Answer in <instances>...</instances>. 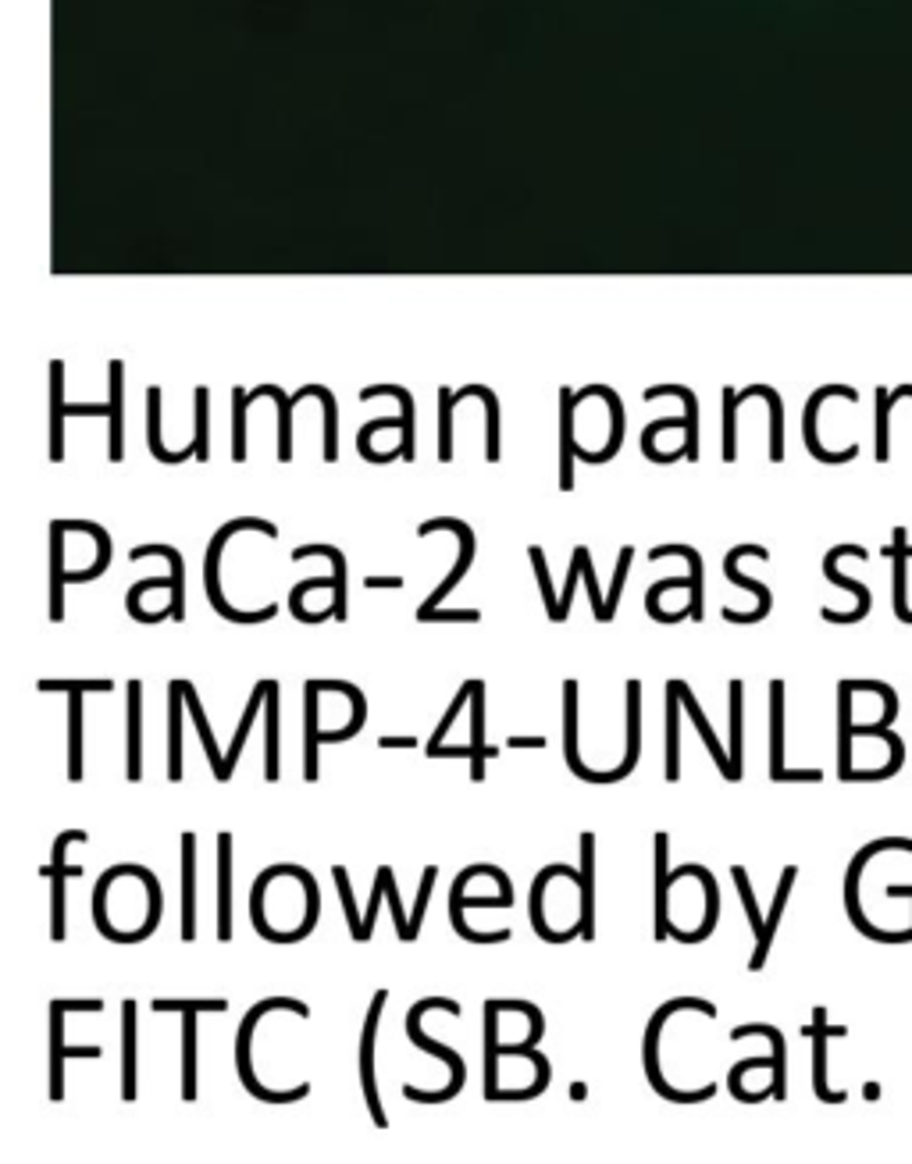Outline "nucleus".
Returning a JSON list of instances; mask_svg holds the SVG:
<instances>
[{
  "mask_svg": "<svg viewBox=\"0 0 912 1164\" xmlns=\"http://www.w3.org/2000/svg\"><path fill=\"white\" fill-rule=\"evenodd\" d=\"M267 1012H293L300 1019H311V1008L296 1001V998H267L261 1004H253L246 1019L240 1022V1036H235V1069H240V1083L243 1090L250 1093L253 1101H264V1104H296L311 1093V1083H300L296 1090H267L257 1075H253V1030H257V1022L267 1015Z\"/></svg>",
  "mask_w": 912,
  "mask_h": 1164,
  "instance_id": "obj_1",
  "label": "nucleus"
},
{
  "mask_svg": "<svg viewBox=\"0 0 912 1164\" xmlns=\"http://www.w3.org/2000/svg\"><path fill=\"white\" fill-rule=\"evenodd\" d=\"M673 1012H699L706 1019H717V1004L713 1001H702V998H678V1001H667L660 1012H656L646 1025V1043H641V1061H646V1080L649 1086L656 1090V1097H663L670 1104H702V1101H713L717 1097V1083H706L702 1090H673L663 1072H660V1033L663 1025Z\"/></svg>",
  "mask_w": 912,
  "mask_h": 1164,
  "instance_id": "obj_2",
  "label": "nucleus"
},
{
  "mask_svg": "<svg viewBox=\"0 0 912 1164\" xmlns=\"http://www.w3.org/2000/svg\"><path fill=\"white\" fill-rule=\"evenodd\" d=\"M425 1012H449V1015H460V1001H449V998H425V1001H417V1004L411 1008V1015H407V1036H411V1043H414L417 1051L432 1054V1057H443L446 1065H449V1072H453V1080H449L443 1090H435V1093L417 1090V1086H403V1097L414 1101V1104H446V1101H453L456 1093H460V1090L467 1086V1065H464V1057L456 1054L453 1047H446V1043L432 1040L425 1030H420V1015H425Z\"/></svg>",
  "mask_w": 912,
  "mask_h": 1164,
  "instance_id": "obj_3",
  "label": "nucleus"
},
{
  "mask_svg": "<svg viewBox=\"0 0 912 1164\" xmlns=\"http://www.w3.org/2000/svg\"><path fill=\"white\" fill-rule=\"evenodd\" d=\"M246 527L261 530V535H267V538H278V527H275L272 520H261V517L229 520V524H225L222 530H217L214 538H211V545H207V559H204V585H207V598H211L214 613L222 616V620H229V624H243V627L275 620L278 609H282L278 603H272V606H264V609H257V613H250V609H235V606H229V603H225V595H222V553H225L229 538H232V535H240V530H246Z\"/></svg>",
  "mask_w": 912,
  "mask_h": 1164,
  "instance_id": "obj_4",
  "label": "nucleus"
},
{
  "mask_svg": "<svg viewBox=\"0 0 912 1164\" xmlns=\"http://www.w3.org/2000/svg\"><path fill=\"white\" fill-rule=\"evenodd\" d=\"M385 1001H388V990H375V998H371V1008H367V1019H364V1030H361V1051H357L361 1090H364V1104L371 1111V1122H375V1128L388 1125L382 1097H378V1083H375V1047H378V1022H382V1012H385Z\"/></svg>",
  "mask_w": 912,
  "mask_h": 1164,
  "instance_id": "obj_5",
  "label": "nucleus"
},
{
  "mask_svg": "<svg viewBox=\"0 0 912 1164\" xmlns=\"http://www.w3.org/2000/svg\"><path fill=\"white\" fill-rule=\"evenodd\" d=\"M844 556H852V559H870V553L863 549V545H834V549L823 556V577L831 580V585H838V588H844V591L855 595V606H852L849 613H838V609H831V606H823L820 616H823L827 624H859V620H867L870 609H873V595H870V588L863 585V580L844 577V574L838 570V563H841Z\"/></svg>",
  "mask_w": 912,
  "mask_h": 1164,
  "instance_id": "obj_6",
  "label": "nucleus"
},
{
  "mask_svg": "<svg viewBox=\"0 0 912 1164\" xmlns=\"http://www.w3.org/2000/svg\"><path fill=\"white\" fill-rule=\"evenodd\" d=\"M746 556L770 559V549H767V545H734V549H731L728 556H723V574H728L731 585H738V588H746V591L756 595V609H749V613H738V609H731V606L720 609L723 620H728V624H759V620H767L770 609H773V595H770V588L763 585V580H752V577H746V574L738 570V563L746 559Z\"/></svg>",
  "mask_w": 912,
  "mask_h": 1164,
  "instance_id": "obj_7",
  "label": "nucleus"
},
{
  "mask_svg": "<svg viewBox=\"0 0 912 1164\" xmlns=\"http://www.w3.org/2000/svg\"><path fill=\"white\" fill-rule=\"evenodd\" d=\"M435 530H453V535L460 538V556H456V567L446 574L443 585H438V588L425 598V603L417 606V616H425V613L438 609V603H443V598H446L456 585H460V580L467 577V570H470V563H475V535H470V527H467L464 520H453V517L425 520V524L417 527V538H428V535H435Z\"/></svg>",
  "mask_w": 912,
  "mask_h": 1164,
  "instance_id": "obj_8",
  "label": "nucleus"
},
{
  "mask_svg": "<svg viewBox=\"0 0 912 1164\" xmlns=\"http://www.w3.org/2000/svg\"><path fill=\"white\" fill-rule=\"evenodd\" d=\"M64 1015H69L64 1001H50V1093L47 1097L54 1104L64 1101V1061L104 1054L100 1047H69V1040H64Z\"/></svg>",
  "mask_w": 912,
  "mask_h": 1164,
  "instance_id": "obj_9",
  "label": "nucleus"
},
{
  "mask_svg": "<svg viewBox=\"0 0 912 1164\" xmlns=\"http://www.w3.org/2000/svg\"><path fill=\"white\" fill-rule=\"evenodd\" d=\"M578 680H564V759H567V769L578 780L585 783H620V769H610V773H592L585 762H581V751H578Z\"/></svg>",
  "mask_w": 912,
  "mask_h": 1164,
  "instance_id": "obj_10",
  "label": "nucleus"
},
{
  "mask_svg": "<svg viewBox=\"0 0 912 1164\" xmlns=\"http://www.w3.org/2000/svg\"><path fill=\"white\" fill-rule=\"evenodd\" d=\"M667 688L678 691L681 706H685V716H688L691 727H696V733L702 738L706 751H709V756H713V762H717V769H720V777H723V780H731V783H738V777H734V766H731V756H728V748L720 745L717 730L709 727V720H706V712H702V706H699L696 691H691L685 680H667Z\"/></svg>",
  "mask_w": 912,
  "mask_h": 1164,
  "instance_id": "obj_11",
  "label": "nucleus"
},
{
  "mask_svg": "<svg viewBox=\"0 0 912 1164\" xmlns=\"http://www.w3.org/2000/svg\"><path fill=\"white\" fill-rule=\"evenodd\" d=\"M560 877H578V869H570V866H549V869H543V872H538V877H535V883H531V904H528V915H531V930H535L538 937H543V940H546V944H567V940H574V937H581V927L553 930V927H549V922H546V912H543L546 890H549V883H553V880H560Z\"/></svg>",
  "mask_w": 912,
  "mask_h": 1164,
  "instance_id": "obj_12",
  "label": "nucleus"
},
{
  "mask_svg": "<svg viewBox=\"0 0 912 1164\" xmlns=\"http://www.w3.org/2000/svg\"><path fill=\"white\" fill-rule=\"evenodd\" d=\"M805 1033L813 1036V1093H817V1101L844 1104L849 1101V1093L827 1086V1040L844 1036V1025H827V1008H813V1030H805Z\"/></svg>",
  "mask_w": 912,
  "mask_h": 1164,
  "instance_id": "obj_13",
  "label": "nucleus"
},
{
  "mask_svg": "<svg viewBox=\"0 0 912 1164\" xmlns=\"http://www.w3.org/2000/svg\"><path fill=\"white\" fill-rule=\"evenodd\" d=\"M796 880H799V866H784L781 880H777L773 904L767 912V927H763V933L756 937V951L749 958V972H763L767 958H770V948H773V937H777V927H781L784 909H788V898H791V890H796Z\"/></svg>",
  "mask_w": 912,
  "mask_h": 1164,
  "instance_id": "obj_14",
  "label": "nucleus"
},
{
  "mask_svg": "<svg viewBox=\"0 0 912 1164\" xmlns=\"http://www.w3.org/2000/svg\"><path fill=\"white\" fill-rule=\"evenodd\" d=\"M321 684L307 680L303 684V780L317 783L321 769H317V756H321V727H317V706H321Z\"/></svg>",
  "mask_w": 912,
  "mask_h": 1164,
  "instance_id": "obj_15",
  "label": "nucleus"
},
{
  "mask_svg": "<svg viewBox=\"0 0 912 1164\" xmlns=\"http://www.w3.org/2000/svg\"><path fill=\"white\" fill-rule=\"evenodd\" d=\"M891 606H894V616H899V624H909L912 627V606H909V559H912V545L905 538V527H894V541H891Z\"/></svg>",
  "mask_w": 912,
  "mask_h": 1164,
  "instance_id": "obj_16",
  "label": "nucleus"
},
{
  "mask_svg": "<svg viewBox=\"0 0 912 1164\" xmlns=\"http://www.w3.org/2000/svg\"><path fill=\"white\" fill-rule=\"evenodd\" d=\"M670 837L667 833H656L652 837V866H656V898H652V937L656 940H667L670 937V869H667V851H670Z\"/></svg>",
  "mask_w": 912,
  "mask_h": 1164,
  "instance_id": "obj_17",
  "label": "nucleus"
},
{
  "mask_svg": "<svg viewBox=\"0 0 912 1164\" xmlns=\"http://www.w3.org/2000/svg\"><path fill=\"white\" fill-rule=\"evenodd\" d=\"M581 940H596V833H581Z\"/></svg>",
  "mask_w": 912,
  "mask_h": 1164,
  "instance_id": "obj_18",
  "label": "nucleus"
},
{
  "mask_svg": "<svg viewBox=\"0 0 912 1164\" xmlns=\"http://www.w3.org/2000/svg\"><path fill=\"white\" fill-rule=\"evenodd\" d=\"M146 556H161L168 559V567H172V620L182 624L185 620V563H182V553L175 549V545H164V541H154V545H132L129 549V559L140 563Z\"/></svg>",
  "mask_w": 912,
  "mask_h": 1164,
  "instance_id": "obj_19",
  "label": "nucleus"
},
{
  "mask_svg": "<svg viewBox=\"0 0 912 1164\" xmlns=\"http://www.w3.org/2000/svg\"><path fill=\"white\" fill-rule=\"evenodd\" d=\"M196 833H182V940H196Z\"/></svg>",
  "mask_w": 912,
  "mask_h": 1164,
  "instance_id": "obj_20",
  "label": "nucleus"
},
{
  "mask_svg": "<svg viewBox=\"0 0 912 1164\" xmlns=\"http://www.w3.org/2000/svg\"><path fill=\"white\" fill-rule=\"evenodd\" d=\"M217 940H232V833H217Z\"/></svg>",
  "mask_w": 912,
  "mask_h": 1164,
  "instance_id": "obj_21",
  "label": "nucleus"
},
{
  "mask_svg": "<svg viewBox=\"0 0 912 1164\" xmlns=\"http://www.w3.org/2000/svg\"><path fill=\"white\" fill-rule=\"evenodd\" d=\"M64 535L69 524L54 520L50 524V624L64 620V585H69V570H64Z\"/></svg>",
  "mask_w": 912,
  "mask_h": 1164,
  "instance_id": "obj_22",
  "label": "nucleus"
},
{
  "mask_svg": "<svg viewBox=\"0 0 912 1164\" xmlns=\"http://www.w3.org/2000/svg\"><path fill=\"white\" fill-rule=\"evenodd\" d=\"M185 706V680L168 684V780H182V712Z\"/></svg>",
  "mask_w": 912,
  "mask_h": 1164,
  "instance_id": "obj_23",
  "label": "nucleus"
},
{
  "mask_svg": "<svg viewBox=\"0 0 912 1164\" xmlns=\"http://www.w3.org/2000/svg\"><path fill=\"white\" fill-rule=\"evenodd\" d=\"M493 756H499V748L485 745V684L478 680L470 695V780H485V762Z\"/></svg>",
  "mask_w": 912,
  "mask_h": 1164,
  "instance_id": "obj_24",
  "label": "nucleus"
},
{
  "mask_svg": "<svg viewBox=\"0 0 912 1164\" xmlns=\"http://www.w3.org/2000/svg\"><path fill=\"white\" fill-rule=\"evenodd\" d=\"M746 1036H767L770 1040V1054H773V1101H784L788 1097V1051H784V1033L777 1030V1025H734L731 1030V1040H746Z\"/></svg>",
  "mask_w": 912,
  "mask_h": 1164,
  "instance_id": "obj_25",
  "label": "nucleus"
},
{
  "mask_svg": "<svg viewBox=\"0 0 912 1164\" xmlns=\"http://www.w3.org/2000/svg\"><path fill=\"white\" fill-rule=\"evenodd\" d=\"M670 556H681L685 563H688V574H691V580H696V585H691V591H688V620H696V624H702V556L696 553V549H691V545H681V541H670V545H652V553H649V559L656 563V559H670Z\"/></svg>",
  "mask_w": 912,
  "mask_h": 1164,
  "instance_id": "obj_26",
  "label": "nucleus"
},
{
  "mask_svg": "<svg viewBox=\"0 0 912 1164\" xmlns=\"http://www.w3.org/2000/svg\"><path fill=\"white\" fill-rule=\"evenodd\" d=\"M196 1015L204 1012H182V1101L193 1104L200 1097V1033H196Z\"/></svg>",
  "mask_w": 912,
  "mask_h": 1164,
  "instance_id": "obj_27",
  "label": "nucleus"
},
{
  "mask_svg": "<svg viewBox=\"0 0 912 1164\" xmlns=\"http://www.w3.org/2000/svg\"><path fill=\"white\" fill-rule=\"evenodd\" d=\"M784 680H770V780L784 783Z\"/></svg>",
  "mask_w": 912,
  "mask_h": 1164,
  "instance_id": "obj_28",
  "label": "nucleus"
},
{
  "mask_svg": "<svg viewBox=\"0 0 912 1164\" xmlns=\"http://www.w3.org/2000/svg\"><path fill=\"white\" fill-rule=\"evenodd\" d=\"M311 556H325L332 559V574H335V591H332V620L346 624V556L335 545H296L293 559H311Z\"/></svg>",
  "mask_w": 912,
  "mask_h": 1164,
  "instance_id": "obj_29",
  "label": "nucleus"
},
{
  "mask_svg": "<svg viewBox=\"0 0 912 1164\" xmlns=\"http://www.w3.org/2000/svg\"><path fill=\"white\" fill-rule=\"evenodd\" d=\"M129 769L125 777L143 780V684L129 680Z\"/></svg>",
  "mask_w": 912,
  "mask_h": 1164,
  "instance_id": "obj_30",
  "label": "nucleus"
},
{
  "mask_svg": "<svg viewBox=\"0 0 912 1164\" xmlns=\"http://www.w3.org/2000/svg\"><path fill=\"white\" fill-rule=\"evenodd\" d=\"M122 1101H136V1001L122 1004Z\"/></svg>",
  "mask_w": 912,
  "mask_h": 1164,
  "instance_id": "obj_31",
  "label": "nucleus"
},
{
  "mask_svg": "<svg viewBox=\"0 0 912 1164\" xmlns=\"http://www.w3.org/2000/svg\"><path fill=\"white\" fill-rule=\"evenodd\" d=\"M185 706H190V716H193V723H196L200 745H204V751H207V762H211V769H214V780L225 783V751L217 748V741H214L211 723H207V712H204V706H200V695H196V688H193V680H185Z\"/></svg>",
  "mask_w": 912,
  "mask_h": 1164,
  "instance_id": "obj_32",
  "label": "nucleus"
},
{
  "mask_svg": "<svg viewBox=\"0 0 912 1164\" xmlns=\"http://www.w3.org/2000/svg\"><path fill=\"white\" fill-rule=\"evenodd\" d=\"M278 680H267L264 695V780H278Z\"/></svg>",
  "mask_w": 912,
  "mask_h": 1164,
  "instance_id": "obj_33",
  "label": "nucleus"
},
{
  "mask_svg": "<svg viewBox=\"0 0 912 1164\" xmlns=\"http://www.w3.org/2000/svg\"><path fill=\"white\" fill-rule=\"evenodd\" d=\"M264 695H267V680H257V684H253V691H250L246 709H243V720H240V727H235V733H232V745H229V751H225V783L232 780L235 766H240L243 745H246V738H250V727H253V720H257V709L264 706Z\"/></svg>",
  "mask_w": 912,
  "mask_h": 1164,
  "instance_id": "obj_34",
  "label": "nucleus"
},
{
  "mask_svg": "<svg viewBox=\"0 0 912 1164\" xmlns=\"http://www.w3.org/2000/svg\"><path fill=\"white\" fill-rule=\"evenodd\" d=\"M624 695H628V756L617 766L620 777L628 780L638 766V751H641V680H628L624 684Z\"/></svg>",
  "mask_w": 912,
  "mask_h": 1164,
  "instance_id": "obj_35",
  "label": "nucleus"
},
{
  "mask_svg": "<svg viewBox=\"0 0 912 1164\" xmlns=\"http://www.w3.org/2000/svg\"><path fill=\"white\" fill-rule=\"evenodd\" d=\"M728 691H731V745H728V756H731V766H734V777L741 780V777H746V745H741V730H746V684L734 677Z\"/></svg>",
  "mask_w": 912,
  "mask_h": 1164,
  "instance_id": "obj_36",
  "label": "nucleus"
},
{
  "mask_svg": "<svg viewBox=\"0 0 912 1164\" xmlns=\"http://www.w3.org/2000/svg\"><path fill=\"white\" fill-rule=\"evenodd\" d=\"M681 698L673 688H667V766L663 777L673 783L681 780Z\"/></svg>",
  "mask_w": 912,
  "mask_h": 1164,
  "instance_id": "obj_37",
  "label": "nucleus"
},
{
  "mask_svg": "<svg viewBox=\"0 0 912 1164\" xmlns=\"http://www.w3.org/2000/svg\"><path fill=\"white\" fill-rule=\"evenodd\" d=\"M82 730H87V712H82V691L69 695V780L79 783L87 777V762H82Z\"/></svg>",
  "mask_w": 912,
  "mask_h": 1164,
  "instance_id": "obj_38",
  "label": "nucleus"
},
{
  "mask_svg": "<svg viewBox=\"0 0 912 1164\" xmlns=\"http://www.w3.org/2000/svg\"><path fill=\"white\" fill-rule=\"evenodd\" d=\"M43 877L50 880V940L54 944H61L64 937H69V930H64V883H69V877L64 872H54V869H40Z\"/></svg>",
  "mask_w": 912,
  "mask_h": 1164,
  "instance_id": "obj_39",
  "label": "nucleus"
},
{
  "mask_svg": "<svg viewBox=\"0 0 912 1164\" xmlns=\"http://www.w3.org/2000/svg\"><path fill=\"white\" fill-rule=\"evenodd\" d=\"M528 556H531V567H535V577H538V591H543V603H546V616L553 624H560V598H556V591H553L549 563H546L543 545H528Z\"/></svg>",
  "mask_w": 912,
  "mask_h": 1164,
  "instance_id": "obj_40",
  "label": "nucleus"
},
{
  "mask_svg": "<svg viewBox=\"0 0 912 1164\" xmlns=\"http://www.w3.org/2000/svg\"><path fill=\"white\" fill-rule=\"evenodd\" d=\"M388 880H396V877H393V866H378V877H375V887H371V904H367V912H364V927H361L357 944H367L371 933H375L378 909H382V901L388 898Z\"/></svg>",
  "mask_w": 912,
  "mask_h": 1164,
  "instance_id": "obj_41",
  "label": "nucleus"
},
{
  "mask_svg": "<svg viewBox=\"0 0 912 1164\" xmlns=\"http://www.w3.org/2000/svg\"><path fill=\"white\" fill-rule=\"evenodd\" d=\"M731 880H734V887H738V898H741V904H746V919H749V927H752V933L759 937V933H763V927H767V915L759 912V904H756L752 880H749L746 866H731Z\"/></svg>",
  "mask_w": 912,
  "mask_h": 1164,
  "instance_id": "obj_42",
  "label": "nucleus"
},
{
  "mask_svg": "<svg viewBox=\"0 0 912 1164\" xmlns=\"http://www.w3.org/2000/svg\"><path fill=\"white\" fill-rule=\"evenodd\" d=\"M332 880H335V890H340V901H343V912H346L349 937L357 940V937H361V927H364V915L357 912V901H353V883H349V872H346L343 866H332Z\"/></svg>",
  "mask_w": 912,
  "mask_h": 1164,
  "instance_id": "obj_43",
  "label": "nucleus"
},
{
  "mask_svg": "<svg viewBox=\"0 0 912 1164\" xmlns=\"http://www.w3.org/2000/svg\"><path fill=\"white\" fill-rule=\"evenodd\" d=\"M475 684H478V680H467V684H464V688H460V691H456V698L449 701V709L443 712V720H438L435 733H432V738H428L425 751H432V748H438V745H446V733L453 730V723H456V716H460V709H464V706H467V701H470V695H475Z\"/></svg>",
  "mask_w": 912,
  "mask_h": 1164,
  "instance_id": "obj_44",
  "label": "nucleus"
},
{
  "mask_svg": "<svg viewBox=\"0 0 912 1164\" xmlns=\"http://www.w3.org/2000/svg\"><path fill=\"white\" fill-rule=\"evenodd\" d=\"M631 559H635V549H631V545H624L620 556H617L614 585H610V591H606V624H614V616H617L620 595H624V580H628V570H631Z\"/></svg>",
  "mask_w": 912,
  "mask_h": 1164,
  "instance_id": "obj_45",
  "label": "nucleus"
},
{
  "mask_svg": "<svg viewBox=\"0 0 912 1164\" xmlns=\"http://www.w3.org/2000/svg\"><path fill=\"white\" fill-rule=\"evenodd\" d=\"M435 880H438V866H428L425 877H420V890H417V904H414V915H411V937H407V944H414L417 933H420V927H425V912H428Z\"/></svg>",
  "mask_w": 912,
  "mask_h": 1164,
  "instance_id": "obj_46",
  "label": "nucleus"
},
{
  "mask_svg": "<svg viewBox=\"0 0 912 1164\" xmlns=\"http://www.w3.org/2000/svg\"><path fill=\"white\" fill-rule=\"evenodd\" d=\"M40 691L43 695H72V691H82V695H87V691H97V695H108V691H114V684L111 680H40Z\"/></svg>",
  "mask_w": 912,
  "mask_h": 1164,
  "instance_id": "obj_47",
  "label": "nucleus"
},
{
  "mask_svg": "<svg viewBox=\"0 0 912 1164\" xmlns=\"http://www.w3.org/2000/svg\"><path fill=\"white\" fill-rule=\"evenodd\" d=\"M585 556H588V545H578L570 556V567H567V585H564V595H560V624L570 616V603H574V588H578V577L585 570Z\"/></svg>",
  "mask_w": 912,
  "mask_h": 1164,
  "instance_id": "obj_48",
  "label": "nucleus"
},
{
  "mask_svg": "<svg viewBox=\"0 0 912 1164\" xmlns=\"http://www.w3.org/2000/svg\"><path fill=\"white\" fill-rule=\"evenodd\" d=\"M158 1015H172V1012H229V1001H154L150 1004Z\"/></svg>",
  "mask_w": 912,
  "mask_h": 1164,
  "instance_id": "obj_49",
  "label": "nucleus"
},
{
  "mask_svg": "<svg viewBox=\"0 0 912 1164\" xmlns=\"http://www.w3.org/2000/svg\"><path fill=\"white\" fill-rule=\"evenodd\" d=\"M482 613L478 609H432L425 616H417V624H478Z\"/></svg>",
  "mask_w": 912,
  "mask_h": 1164,
  "instance_id": "obj_50",
  "label": "nucleus"
},
{
  "mask_svg": "<svg viewBox=\"0 0 912 1164\" xmlns=\"http://www.w3.org/2000/svg\"><path fill=\"white\" fill-rule=\"evenodd\" d=\"M403 585H407V580H403V574H393V577H375V574H367V577H364V588H367V591H382V588H403Z\"/></svg>",
  "mask_w": 912,
  "mask_h": 1164,
  "instance_id": "obj_51",
  "label": "nucleus"
},
{
  "mask_svg": "<svg viewBox=\"0 0 912 1164\" xmlns=\"http://www.w3.org/2000/svg\"><path fill=\"white\" fill-rule=\"evenodd\" d=\"M506 748H517V751H538V748H546V738H517V733H510V738H506Z\"/></svg>",
  "mask_w": 912,
  "mask_h": 1164,
  "instance_id": "obj_52",
  "label": "nucleus"
},
{
  "mask_svg": "<svg viewBox=\"0 0 912 1164\" xmlns=\"http://www.w3.org/2000/svg\"><path fill=\"white\" fill-rule=\"evenodd\" d=\"M382 748H417V738H382Z\"/></svg>",
  "mask_w": 912,
  "mask_h": 1164,
  "instance_id": "obj_53",
  "label": "nucleus"
},
{
  "mask_svg": "<svg viewBox=\"0 0 912 1164\" xmlns=\"http://www.w3.org/2000/svg\"><path fill=\"white\" fill-rule=\"evenodd\" d=\"M585 1093H588L585 1083H574V1086L567 1090V1097H570V1101H585Z\"/></svg>",
  "mask_w": 912,
  "mask_h": 1164,
  "instance_id": "obj_54",
  "label": "nucleus"
}]
</instances>
